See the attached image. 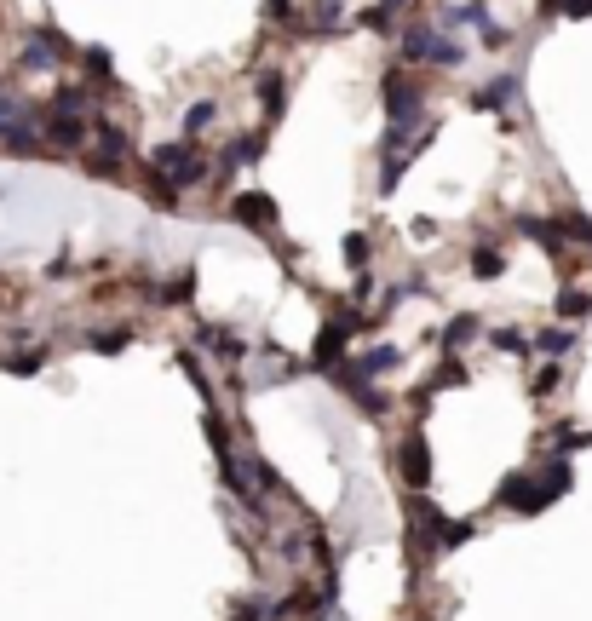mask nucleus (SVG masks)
I'll return each instance as SVG.
<instances>
[{
  "label": "nucleus",
  "mask_w": 592,
  "mask_h": 621,
  "mask_svg": "<svg viewBox=\"0 0 592 621\" xmlns=\"http://www.w3.org/2000/svg\"><path fill=\"white\" fill-rule=\"evenodd\" d=\"M558 495H570V466L564 460H552L547 472H512V478L495 489V506H506V512H547Z\"/></svg>",
  "instance_id": "obj_1"
},
{
  "label": "nucleus",
  "mask_w": 592,
  "mask_h": 621,
  "mask_svg": "<svg viewBox=\"0 0 592 621\" xmlns=\"http://www.w3.org/2000/svg\"><path fill=\"white\" fill-rule=\"evenodd\" d=\"M386 115H391V150H397L409 133H420V87L403 81V75H386Z\"/></svg>",
  "instance_id": "obj_2"
},
{
  "label": "nucleus",
  "mask_w": 592,
  "mask_h": 621,
  "mask_svg": "<svg viewBox=\"0 0 592 621\" xmlns=\"http://www.w3.org/2000/svg\"><path fill=\"white\" fill-rule=\"evenodd\" d=\"M87 104H81V92H64V98H52V115H46V138L52 144H81L87 138Z\"/></svg>",
  "instance_id": "obj_3"
},
{
  "label": "nucleus",
  "mask_w": 592,
  "mask_h": 621,
  "mask_svg": "<svg viewBox=\"0 0 592 621\" xmlns=\"http://www.w3.org/2000/svg\"><path fill=\"white\" fill-rule=\"evenodd\" d=\"M156 173L173 179V190H179V184L207 179V161L196 156V144H167V150H156Z\"/></svg>",
  "instance_id": "obj_4"
},
{
  "label": "nucleus",
  "mask_w": 592,
  "mask_h": 621,
  "mask_svg": "<svg viewBox=\"0 0 592 621\" xmlns=\"http://www.w3.org/2000/svg\"><path fill=\"white\" fill-rule=\"evenodd\" d=\"M397 472H403L409 489H426L432 483V449H426L420 432H403V443H397Z\"/></svg>",
  "instance_id": "obj_5"
},
{
  "label": "nucleus",
  "mask_w": 592,
  "mask_h": 621,
  "mask_svg": "<svg viewBox=\"0 0 592 621\" xmlns=\"http://www.w3.org/2000/svg\"><path fill=\"white\" fill-rule=\"evenodd\" d=\"M0 138H6V144H18V150H29V144L41 138L35 110H29V104H18V98H0Z\"/></svg>",
  "instance_id": "obj_6"
},
{
  "label": "nucleus",
  "mask_w": 592,
  "mask_h": 621,
  "mask_svg": "<svg viewBox=\"0 0 592 621\" xmlns=\"http://www.w3.org/2000/svg\"><path fill=\"white\" fill-rule=\"evenodd\" d=\"M403 52H409V58H432V64H460V58H466V46H460V41H443V35H432L426 23L403 35Z\"/></svg>",
  "instance_id": "obj_7"
},
{
  "label": "nucleus",
  "mask_w": 592,
  "mask_h": 621,
  "mask_svg": "<svg viewBox=\"0 0 592 621\" xmlns=\"http://www.w3.org/2000/svg\"><path fill=\"white\" fill-rule=\"evenodd\" d=\"M345 340H351V322L328 317L322 322V334H317V345H311V368H334L345 357Z\"/></svg>",
  "instance_id": "obj_8"
},
{
  "label": "nucleus",
  "mask_w": 592,
  "mask_h": 621,
  "mask_svg": "<svg viewBox=\"0 0 592 621\" xmlns=\"http://www.w3.org/2000/svg\"><path fill=\"white\" fill-rule=\"evenodd\" d=\"M236 219L248 230H276V202L271 196H236Z\"/></svg>",
  "instance_id": "obj_9"
},
{
  "label": "nucleus",
  "mask_w": 592,
  "mask_h": 621,
  "mask_svg": "<svg viewBox=\"0 0 592 621\" xmlns=\"http://www.w3.org/2000/svg\"><path fill=\"white\" fill-rule=\"evenodd\" d=\"M340 380H345L340 391H345V397H351V403H363L368 414H386V403H391L386 391H374V386H368V380H363V374H351V368H345Z\"/></svg>",
  "instance_id": "obj_10"
},
{
  "label": "nucleus",
  "mask_w": 592,
  "mask_h": 621,
  "mask_svg": "<svg viewBox=\"0 0 592 621\" xmlns=\"http://www.w3.org/2000/svg\"><path fill=\"white\" fill-rule=\"evenodd\" d=\"M512 98H518V75H495V81H489V87L478 92V110H512Z\"/></svg>",
  "instance_id": "obj_11"
},
{
  "label": "nucleus",
  "mask_w": 592,
  "mask_h": 621,
  "mask_svg": "<svg viewBox=\"0 0 592 621\" xmlns=\"http://www.w3.org/2000/svg\"><path fill=\"white\" fill-rule=\"evenodd\" d=\"M52 64H58V35H52V29H41L35 41L23 46V69H52Z\"/></svg>",
  "instance_id": "obj_12"
},
{
  "label": "nucleus",
  "mask_w": 592,
  "mask_h": 621,
  "mask_svg": "<svg viewBox=\"0 0 592 621\" xmlns=\"http://www.w3.org/2000/svg\"><path fill=\"white\" fill-rule=\"evenodd\" d=\"M570 345H575L570 328H541V334H535V351H541V357H570Z\"/></svg>",
  "instance_id": "obj_13"
},
{
  "label": "nucleus",
  "mask_w": 592,
  "mask_h": 621,
  "mask_svg": "<svg viewBox=\"0 0 592 621\" xmlns=\"http://www.w3.org/2000/svg\"><path fill=\"white\" fill-rule=\"evenodd\" d=\"M501 271H506V253L483 242V248L472 253V276H483V282H489V276H501Z\"/></svg>",
  "instance_id": "obj_14"
},
{
  "label": "nucleus",
  "mask_w": 592,
  "mask_h": 621,
  "mask_svg": "<svg viewBox=\"0 0 592 621\" xmlns=\"http://www.w3.org/2000/svg\"><path fill=\"white\" fill-rule=\"evenodd\" d=\"M397 363V351H391V345H374V351H363V357H357V368H351V374H380V368H391Z\"/></svg>",
  "instance_id": "obj_15"
},
{
  "label": "nucleus",
  "mask_w": 592,
  "mask_h": 621,
  "mask_svg": "<svg viewBox=\"0 0 592 621\" xmlns=\"http://www.w3.org/2000/svg\"><path fill=\"white\" fill-rule=\"evenodd\" d=\"M449 386H466V363H460V357H449V363L437 368V374H432V386H426V391H449Z\"/></svg>",
  "instance_id": "obj_16"
},
{
  "label": "nucleus",
  "mask_w": 592,
  "mask_h": 621,
  "mask_svg": "<svg viewBox=\"0 0 592 621\" xmlns=\"http://www.w3.org/2000/svg\"><path fill=\"white\" fill-rule=\"evenodd\" d=\"M472 334H478V317H455L449 328H443V345H449V351H460Z\"/></svg>",
  "instance_id": "obj_17"
},
{
  "label": "nucleus",
  "mask_w": 592,
  "mask_h": 621,
  "mask_svg": "<svg viewBox=\"0 0 592 621\" xmlns=\"http://www.w3.org/2000/svg\"><path fill=\"white\" fill-rule=\"evenodd\" d=\"M558 311H564V322H581L592 311V299L581 294V288H564V299H558Z\"/></svg>",
  "instance_id": "obj_18"
},
{
  "label": "nucleus",
  "mask_w": 592,
  "mask_h": 621,
  "mask_svg": "<svg viewBox=\"0 0 592 621\" xmlns=\"http://www.w3.org/2000/svg\"><path fill=\"white\" fill-rule=\"evenodd\" d=\"M202 340H207V351H225V357H242V340H236L230 328H207Z\"/></svg>",
  "instance_id": "obj_19"
},
{
  "label": "nucleus",
  "mask_w": 592,
  "mask_h": 621,
  "mask_svg": "<svg viewBox=\"0 0 592 621\" xmlns=\"http://www.w3.org/2000/svg\"><path fill=\"white\" fill-rule=\"evenodd\" d=\"M259 98H265V115H282V75H259Z\"/></svg>",
  "instance_id": "obj_20"
},
{
  "label": "nucleus",
  "mask_w": 592,
  "mask_h": 621,
  "mask_svg": "<svg viewBox=\"0 0 592 621\" xmlns=\"http://www.w3.org/2000/svg\"><path fill=\"white\" fill-rule=\"evenodd\" d=\"M489 345H501V351H512V357H518V351H529V340L518 334V328H495V334H489Z\"/></svg>",
  "instance_id": "obj_21"
},
{
  "label": "nucleus",
  "mask_w": 592,
  "mask_h": 621,
  "mask_svg": "<svg viewBox=\"0 0 592 621\" xmlns=\"http://www.w3.org/2000/svg\"><path fill=\"white\" fill-rule=\"evenodd\" d=\"M547 12H558V18H592V0H547Z\"/></svg>",
  "instance_id": "obj_22"
},
{
  "label": "nucleus",
  "mask_w": 592,
  "mask_h": 621,
  "mask_svg": "<svg viewBox=\"0 0 592 621\" xmlns=\"http://www.w3.org/2000/svg\"><path fill=\"white\" fill-rule=\"evenodd\" d=\"M345 265H351V271L368 265V236H351V242H345Z\"/></svg>",
  "instance_id": "obj_23"
},
{
  "label": "nucleus",
  "mask_w": 592,
  "mask_h": 621,
  "mask_svg": "<svg viewBox=\"0 0 592 621\" xmlns=\"http://www.w3.org/2000/svg\"><path fill=\"white\" fill-rule=\"evenodd\" d=\"M207 121H213V104H190V115H184V133H202Z\"/></svg>",
  "instance_id": "obj_24"
},
{
  "label": "nucleus",
  "mask_w": 592,
  "mask_h": 621,
  "mask_svg": "<svg viewBox=\"0 0 592 621\" xmlns=\"http://www.w3.org/2000/svg\"><path fill=\"white\" fill-rule=\"evenodd\" d=\"M87 69L104 81V75H110V52H104V46H87Z\"/></svg>",
  "instance_id": "obj_25"
},
{
  "label": "nucleus",
  "mask_w": 592,
  "mask_h": 621,
  "mask_svg": "<svg viewBox=\"0 0 592 621\" xmlns=\"http://www.w3.org/2000/svg\"><path fill=\"white\" fill-rule=\"evenodd\" d=\"M592 443V432H570V437H558V449H564V455H575V449H587Z\"/></svg>",
  "instance_id": "obj_26"
},
{
  "label": "nucleus",
  "mask_w": 592,
  "mask_h": 621,
  "mask_svg": "<svg viewBox=\"0 0 592 621\" xmlns=\"http://www.w3.org/2000/svg\"><path fill=\"white\" fill-rule=\"evenodd\" d=\"M92 345H98V351H121V345H127V334H121V328H110V334H98Z\"/></svg>",
  "instance_id": "obj_27"
}]
</instances>
